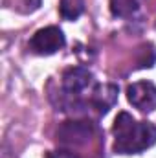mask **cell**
Returning <instances> with one entry per match:
<instances>
[{
	"label": "cell",
	"instance_id": "6",
	"mask_svg": "<svg viewBox=\"0 0 156 158\" xmlns=\"http://www.w3.org/2000/svg\"><path fill=\"white\" fill-rule=\"evenodd\" d=\"M117 94L119 88L112 83H101V85H94L92 94H90V101L88 107L96 109L99 114H107L114 105L117 103Z\"/></svg>",
	"mask_w": 156,
	"mask_h": 158
},
{
	"label": "cell",
	"instance_id": "5",
	"mask_svg": "<svg viewBox=\"0 0 156 158\" xmlns=\"http://www.w3.org/2000/svg\"><path fill=\"white\" fill-rule=\"evenodd\" d=\"M96 85L94 74L84 68V66H74L68 68L63 74V92L68 98H79L83 92H86L88 88H92Z\"/></svg>",
	"mask_w": 156,
	"mask_h": 158
},
{
	"label": "cell",
	"instance_id": "3",
	"mask_svg": "<svg viewBox=\"0 0 156 158\" xmlns=\"http://www.w3.org/2000/svg\"><path fill=\"white\" fill-rule=\"evenodd\" d=\"M94 132V123L86 119H70L59 125L57 142L61 145H83L90 140Z\"/></svg>",
	"mask_w": 156,
	"mask_h": 158
},
{
	"label": "cell",
	"instance_id": "8",
	"mask_svg": "<svg viewBox=\"0 0 156 158\" xmlns=\"http://www.w3.org/2000/svg\"><path fill=\"white\" fill-rule=\"evenodd\" d=\"M84 11V0H61L59 13L64 20H76Z\"/></svg>",
	"mask_w": 156,
	"mask_h": 158
},
{
	"label": "cell",
	"instance_id": "10",
	"mask_svg": "<svg viewBox=\"0 0 156 158\" xmlns=\"http://www.w3.org/2000/svg\"><path fill=\"white\" fill-rule=\"evenodd\" d=\"M20 6H26L24 13H33L40 7V0H20Z\"/></svg>",
	"mask_w": 156,
	"mask_h": 158
},
{
	"label": "cell",
	"instance_id": "1",
	"mask_svg": "<svg viewBox=\"0 0 156 158\" xmlns=\"http://www.w3.org/2000/svg\"><path fill=\"white\" fill-rule=\"evenodd\" d=\"M114 153L140 155L156 143V125L151 121H136L129 112H119L114 127Z\"/></svg>",
	"mask_w": 156,
	"mask_h": 158
},
{
	"label": "cell",
	"instance_id": "2",
	"mask_svg": "<svg viewBox=\"0 0 156 158\" xmlns=\"http://www.w3.org/2000/svg\"><path fill=\"white\" fill-rule=\"evenodd\" d=\"M66 44L64 33L57 26H46L33 33L30 39V50L35 55H53L59 50H63Z\"/></svg>",
	"mask_w": 156,
	"mask_h": 158
},
{
	"label": "cell",
	"instance_id": "4",
	"mask_svg": "<svg viewBox=\"0 0 156 158\" xmlns=\"http://www.w3.org/2000/svg\"><path fill=\"white\" fill-rule=\"evenodd\" d=\"M129 103L140 112H154L156 110V85L151 81H136L127 88Z\"/></svg>",
	"mask_w": 156,
	"mask_h": 158
},
{
	"label": "cell",
	"instance_id": "7",
	"mask_svg": "<svg viewBox=\"0 0 156 158\" xmlns=\"http://www.w3.org/2000/svg\"><path fill=\"white\" fill-rule=\"evenodd\" d=\"M145 0H110V13L116 19H132Z\"/></svg>",
	"mask_w": 156,
	"mask_h": 158
},
{
	"label": "cell",
	"instance_id": "9",
	"mask_svg": "<svg viewBox=\"0 0 156 158\" xmlns=\"http://www.w3.org/2000/svg\"><path fill=\"white\" fill-rule=\"evenodd\" d=\"M46 158H79L76 153L68 151V149H57V151H50Z\"/></svg>",
	"mask_w": 156,
	"mask_h": 158
}]
</instances>
